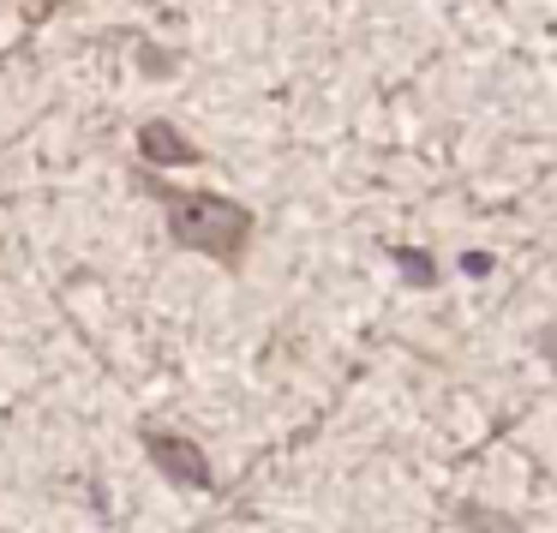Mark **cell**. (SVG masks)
Returning <instances> with one entry per match:
<instances>
[{
	"instance_id": "cell-2",
	"label": "cell",
	"mask_w": 557,
	"mask_h": 533,
	"mask_svg": "<svg viewBox=\"0 0 557 533\" xmlns=\"http://www.w3.org/2000/svg\"><path fill=\"white\" fill-rule=\"evenodd\" d=\"M145 444H150V461H157L169 480L216 485V468H210V456H198V444H186V437H174V432H145Z\"/></svg>"
},
{
	"instance_id": "cell-3",
	"label": "cell",
	"mask_w": 557,
	"mask_h": 533,
	"mask_svg": "<svg viewBox=\"0 0 557 533\" xmlns=\"http://www.w3.org/2000/svg\"><path fill=\"white\" fill-rule=\"evenodd\" d=\"M138 157L162 162V169H193V162H205V150H198L186 133H174L169 121H145L138 126Z\"/></svg>"
},
{
	"instance_id": "cell-1",
	"label": "cell",
	"mask_w": 557,
	"mask_h": 533,
	"mask_svg": "<svg viewBox=\"0 0 557 533\" xmlns=\"http://www.w3.org/2000/svg\"><path fill=\"white\" fill-rule=\"evenodd\" d=\"M138 186L162 204V222H169L174 246L222 258V264H240L246 258V246H252V210L246 204H234L222 193H186V186H169L157 174H138Z\"/></svg>"
},
{
	"instance_id": "cell-5",
	"label": "cell",
	"mask_w": 557,
	"mask_h": 533,
	"mask_svg": "<svg viewBox=\"0 0 557 533\" xmlns=\"http://www.w3.org/2000/svg\"><path fill=\"white\" fill-rule=\"evenodd\" d=\"M138 61H145V73H174V54L169 49H150V42H138Z\"/></svg>"
},
{
	"instance_id": "cell-4",
	"label": "cell",
	"mask_w": 557,
	"mask_h": 533,
	"mask_svg": "<svg viewBox=\"0 0 557 533\" xmlns=\"http://www.w3.org/2000/svg\"><path fill=\"white\" fill-rule=\"evenodd\" d=\"M396 270L413 282V288H432V282H437V270L425 264V252H420V246H396Z\"/></svg>"
}]
</instances>
